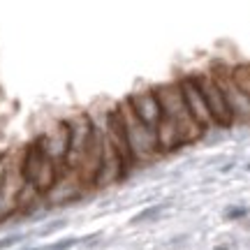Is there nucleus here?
<instances>
[{"instance_id":"4","label":"nucleus","mask_w":250,"mask_h":250,"mask_svg":"<svg viewBox=\"0 0 250 250\" xmlns=\"http://www.w3.org/2000/svg\"><path fill=\"white\" fill-rule=\"evenodd\" d=\"M213 74L218 79V83H220V88H223L225 102H227L229 114H232V123L250 125V98L239 88V83L232 79V72L218 67V70H213Z\"/></svg>"},{"instance_id":"5","label":"nucleus","mask_w":250,"mask_h":250,"mask_svg":"<svg viewBox=\"0 0 250 250\" xmlns=\"http://www.w3.org/2000/svg\"><path fill=\"white\" fill-rule=\"evenodd\" d=\"M195 79H197V83H199V88H202V95H204L206 107H208L211 116H213V123L223 125V127L232 125V114H229V107H227V102H225L223 88H220V83H218L213 72L197 74Z\"/></svg>"},{"instance_id":"1","label":"nucleus","mask_w":250,"mask_h":250,"mask_svg":"<svg viewBox=\"0 0 250 250\" xmlns=\"http://www.w3.org/2000/svg\"><path fill=\"white\" fill-rule=\"evenodd\" d=\"M158 100H160V125H158V146L162 153L174 151L183 144H190L202 137V127L195 118L190 116V111L186 107V100L181 95L179 83H167L155 88Z\"/></svg>"},{"instance_id":"8","label":"nucleus","mask_w":250,"mask_h":250,"mask_svg":"<svg viewBox=\"0 0 250 250\" xmlns=\"http://www.w3.org/2000/svg\"><path fill=\"white\" fill-rule=\"evenodd\" d=\"M40 144L44 146V151L49 153L58 165H62L65 158H67V148H70V125L56 123L54 130H49V132L40 139Z\"/></svg>"},{"instance_id":"10","label":"nucleus","mask_w":250,"mask_h":250,"mask_svg":"<svg viewBox=\"0 0 250 250\" xmlns=\"http://www.w3.org/2000/svg\"><path fill=\"white\" fill-rule=\"evenodd\" d=\"M243 213H246V208H232V211H229V218H241Z\"/></svg>"},{"instance_id":"3","label":"nucleus","mask_w":250,"mask_h":250,"mask_svg":"<svg viewBox=\"0 0 250 250\" xmlns=\"http://www.w3.org/2000/svg\"><path fill=\"white\" fill-rule=\"evenodd\" d=\"M116 109H118V114H121V121H123L125 139H127V146H130V153H132L134 162H148L158 153H162L160 146H158V134L134 116V111L130 109L127 102H121Z\"/></svg>"},{"instance_id":"2","label":"nucleus","mask_w":250,"mask_h":250,"mask_svg":"<svg viewBox=\"0 0 250 250\" xmlns=\"http://www.w3.org/2000/svg\"><path fill=\"white\" fill-rule=\"evenodd\" d=\"M21 176L30 188H35L40 195L49 192L58 181V162L44 151L40 139L28 146L21 158Z\"/></svg>"},{"instance_id":"7","label":"nucleus","mask_w":250,"mask_h":250,"mask_svg":"<svg viewBox=\"0 0 250 250\" xmlns=\"http://www.w3.org/2000/svg\"><path fill=\"white\" fill-rule=\"evenodd\" d=\"M179 86H181V95H183V100H186L188 111H190V116L199 123V127L206 130V127L215 125L211 111H208V107H206L204 95H202V88H199V83H197L195 77H186V79H181Z\"/></svg>"},{"instance_id":"6","label":"nucleus","mask_w":250,"mask_h":250,"mask_svg":"<svg viewBox=\"0 0 250 250\" xmlns=\"http://www.w3.org/2000/svg\"><path fill=\"white\" fill-rule=\"evenodd\" d=\"M127 104H130V109L134 111V116L139 118L146 127H151L153 132H158L162 109H160V100H158L155 88H144V90L132 93L130 100H127Z\"/></svg>"},{"instance_id":"9","label":"nucleus","mask_w":250,"mask_h":250,"mask_svg":"<svg viewBox=\"0 0 250 250\" xmlns=\"http://www.w3.org/2000/svg\"><path fill=\"white\" fill-rule=\"evenodd\" d=\"M229 72H232V79L239 83V88L250 98V62H246V65H236V67H232Z\"/></svg>"}]
</instances>
